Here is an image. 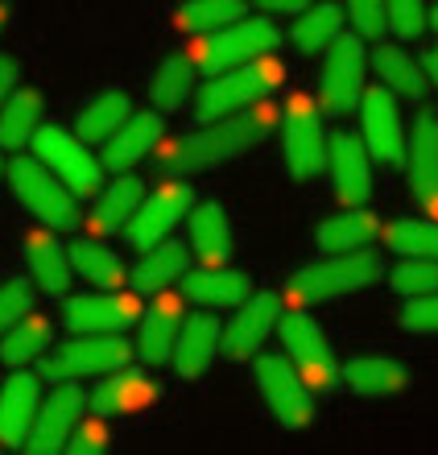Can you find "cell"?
Wrapping results in <instances>:
<instances>
[{"label":"cell","instance_id":"6da1fadb","mask_svg":"<svg viewBox=\"0 0 438 455\" xmlns=\"http://www.w3.org/2000/svg\"><path fill=\"white\" fill-rule=\"evenodd\" d=\"M282 108H273L265 100L249 104V108L240 112H227L219 120H207L199 132H190L182 141H170L162 145L157 141V166L162 170H207V166H219L227 157L244 154L252 145H261L265 137L273 132Z\"/></svg>","mask_w":438,"mask_h":455},{"label":"cell","instance_id":"7a4b0ae2","mask_svg":"<svg viewBox=\"0 0 438 455\" xmlns=\"http://www.w3.org/2000/svg\"><path fill=\"white\" fill-rule=\"evenodd\" d=\"M285 79V67L269 54L261 59H249V62H236L227 71H215L207 75V84L199 87V100H195V116L207 124V120H219L227 112H240L265 100L269 92H277Z\"/></svg>","mask_w":438,"mask_h":455},{"label":"cell","instance_id":"3957f363","mask_svg":"<svg viewBox=\"0 0 438 455\" xmlns=\"http://www.w3.org/2000/svg\"><path fill=\"white\" fill-rule=\"evenodd\" d=\"M29 149L75 199H92L104 187V162L87 149L79 132L62 129V124H37V132L29 137Z\"/></svg>","mask_w":438,"mask_h":455},{"label":"cell","instance_id":"277c9868","mask_svg":"<svg viewBox=\"0 0 438 455\" xmlns=\"http://www.w3.org/2000/svg\"><path fill=\"white\" fill-rule=\"evenodd\" d=\"M282 42L277 25L269 17H252V21H232V25H219L211 34H203V42L190 46L187 59L195 62V71L203 75H215V71H227L236 62H249V59H261V54H273V46Z\"/></svg>","mask_w":438,"mask_h":455},{"label":"cell","instance_id":"5b68a950","mask_svg":"<svg viewBox=\"0 0 438 455\" xmlns=\"http://www.w3.org/2000/svg\"><path fill=\"white\" fill-rule=\"evenodd\" d=\"M4 179H9L12 195L25 212H34L37 220L54 232H67V228L79 224V199H75L67 187H62L54 174H50L37 157H12L4 166Z\"/></svg>","mask_w":438,"mask_h":455},{"label":"cell","instance_id":"8992f818","mask_svg":"<svg viewBox=\"0 0 438 455\" xmlns=\"http://www.w3.org/2000/svg\"><path fill=\"white\" fill-rule=\"evenodd\" d=\"M132 360V344L124 331H104V336H75L67 344L50 347L42 356V372L50 385L54 381H79V377H104Z\"/></svg>","mask_w":438,"mask_h":455},{"label":"cell","instance_id":"52a82bcc","mask_svg":"<svg viewBox=\"0 0 438 455\" xmlns=\"http://www.w3.org/2000/svg\"><path fill=\"white\" fill-rule=\"evenodd\" d=\"M380 277V257H372L368 249H352V252H331L327 261L302 265L290 277V294L298 302H323V299H339L352 290H364Z\"/></svg>","mask_w":438,"mask_h":455},{"label":"cell","instance_id":"ba28073f","mask_svg":"<svg viewBox=\"0 0 438 455\" xmlns=\"http://www.w3.org/2000/svg\"><path fill=\"white\" fill-rule=\"evenodd\" d=\"M282 149L285 166L298 182L319 179L327 166V132H323V112L310 96H290L282 108Z\"/></svg>","mask_w":438,"mask_h":455},{"label":"cell","instance_id":"9c48e42d","mask_svg":"<svg viewBox=\"0 0 438 455\" xmlns=\"http://www.w3.org/2000/svg\"><path fill=\"white\" fill-rule=\"evenodd\" d=\"M87 410V394L84 385L75 381H54V389H50L46 397H42V406H37L34 414V427H29V435H25V451L29 455H54L67 447V439H71L75 422L84 419Z\"/></svg>","mask_w":438,"mask_h":455},{"label":"cell","instance_id":"30bf717a","mask_svg":"<svg viewBox=\"0 0 438 455\" xmlns=\"http://www.w3.org/2000/svg\"><path fill=\"white\" fill-rule=\"evenodd\" d=\"M364 92V42L360 37H335L327 46V62H323L319 79V100L327 116H347L360 104Z\"/></svg>","mask_w":438,"mask_h":455},{"label":"cell","instance_id":"8fae6325","mask_svg":"<svg viewBox=\"0 0 438 455\" xmlns=\"http://www.w3.org/2000/svg\"><path fill=\"white\" fill-rule=\"evenodd\" d=\"M257 385H261L265 402H269L273 419L282 427H310L315 419V397H310V385L302 381V372L282 356H257Z\"/></svg>","mask_w":438,"mask_h":455},{"label":"cell","instance_id":"7c38bea8","mask_svg":"<svg viewBox=\"0 0 438 455\" xmlns=\"http://www.w3.org/2000/svg\"><path fill=\"white\" fill-rule=\"evenodd\" d=\"M277 327H282V344L290 352V360L298 364V372H302V381L310 389H319V394L331 389L339 381V369H335V352L327 344V336L315 327V319H307L302 311H290L277 319Z\"/></svg>","mask_w":438,"mask_h":455},{"label":"cell","instance_id":"4fadbf2b","mask_svg":"<svg viewBox=\"0 0 438 455\" xmlns=\"http://www.w3.org/2000/svg\"><path fill=\"white\" fill-rule=\"evenodd\" d=\"M190 204H195V191H190L187 182H166V187H157V191H145V199L137 204L129 224H124L129 244L137 252H145L149 244L166 240L170 232H174V224H182Z\"/></svg>","mask_w":438,"mask_h":455},{"label":"cell","instance_id":"5bb4252c","mask_svg":"<svg viewBox=\"0 0 438 455\" xmlns=\"http://www.w3.org/2000/svg\"><path fill=\"white\" fill-rule=\"evenodd\" d=\"M141 319V302L124 294V290H95V294H79L67 299L62 307V323L75 336H104V331H129Z\"/></svg>","mask_w":438,"mask_h":455},{"label":"cell","instance_id":"9a60e30c","mask_svg":"<svg viewBox=\"0 0 438 455\" xmlns=\"http://www.w3.org/2000/svg\"><path fill=\"white\" fill-rule=\"evenodd\" d=\"M157 397H162V389H157V381L149 377V372L120 364V369L104 372L100 385L87 394V410H95L100 419H124V414H141V410H149Z\"/></svg>","mask_w":438,"mask_h":455},{"label":"cell","instance_id":"2e32d148","mask_svg":"<svg viewBox=\"0 0 438 455\" xmlns=\"http://www.w3.org/2000/svg\"><path fill=\"white\" fill-rule=\"evenodd\" d=\"M360 120H364V149L385 166L405 162V124L389 87L360 92Z\"/></svg>","mask_w":438,"mask_h":455},{"label":"cell","instance_id":"e0dca14e","mask_svg":"<svg viewBox=\"0 0 438 455\" xmlns=\"http://www.w3.org/2000/svg\"><path fill=\"white\" fill-rule=\"evenodd\" d=\"M282 319V299L277 294H257V299H244L240 311L232 315V323L219 327V352L227 360H249L261 352L265 336Z\"/></svg>","mask_w":438,"mask_h":455},{"label":"cell","instance_id":"ac0fdd59","mask_svg":"<svg viewBox=\"0 0 438 455\" xmlns=\"http://www.w3.org/2000/svg\"><path fill=\"white\" fill-rule=\"evenodd\" d=\"M162 137H166V120H162V112H129V116L120 120L116 129L104 137V154H100V162H104V170L120 174V170L145 162V157L157 149Z\"/></svg>","mask_w":438,"mask_h":455},{"label":"cell","instance_id":"d6986e66","mask_svg":"<svg viewBox=\"0 0 438 455\" xmlns=\"http://www.w3.org/2000/svg\"><path fill=\"white\" fill-rule=\"evenodd\" d=\"M327 166L335 179V195L344 207H364L372 195V170H368V149L355 132H335L327 137Z\"/></svg>","mask_w":438,"mask_h":455},{"label":"cell","instance_id":"ffe728a7","mask_svg":"<svg viewBox=\"0 0 438 455\" xmlns=\"http://www.w3.org/2000/svg\"><path fill=\"white\" fill-rule=\"evenodd\" d=\"M405 162H410L414 199L438 220V112H422L414 120V132L405 141Z\"/></svg>","mask_w":438,"mask_h":455},{"label":"cell","instance_id":"44dd1931","mask_svg":"<svg viewBox=\"0 0 438 455\" xmlns=\"http://www.w3.org/2000/svg\"><path fill=\"white\" fill-rule=\"evenodd\" d=\"M37 406H42V381H37V372L17 369L9 381L0 385V447L17 451L25 443Z\"/></svg>","mask_w":438,"mask_h":455},{"label":"cell","instance_id":"7402d4cb","mask_svg":"<svg viewBox=\"0 0 438 455\" xmlns=\"http://www.w3.org/2000/svg\"><path fill=\"white\" fill-rule=\"evenodd\" d=\"M25 265H29V274H34L37 290L50 294V299H59L71 290V257H67V244H59L54 236V228H37V232H25Z\"/></svg>","mask_w":438,"mask_h":455},{"label":"cell","instance_id":"603a6c76","mask_svg":"<svg viewBox=\"0 0 438 455\" xmlns=\"http://www.w3.org/2000/svg\"><path fill=\"white\" fill-rule=\"evenodd\" d=\"M215 352H219V323H215L211 315H190V319L178 323L174 352H170L178 377H187V381L203 377V372L211 369Z\"/></svg>","mask_w":438,"mask_h":455},{"label":"cell","instance_id":"cb8c5ba5","mask_svg":"<svg viewBox=\"0 0 438 455\" xmlns=\"http://www.w3.org/2000/svg\"><path fill=\"white\" fill-rule=\"evenodd\" d=\"M178 286L199 307H240V302L249 299L252 282H249V274L227 269V265H203V269H187V274L178 277Z\"/></svg>","mask_w":438,"mask_h":455},{"label":"cell","instance_id":"d4e9b609","mask_svg":"<svg viewBox=\"0 0 438 455\" xmlns=\"http://www.w3.org/2000/svg\"><path fill=\"white\" fill-rule=\"evenodd\" d=\"M141 336H137V356L145 364H166L170 352H174V336H178V323H182V302L174 294H162L157 290V299L149 302V311H141Z\"/></svg>","mask_w":438,"mask_h":455},{"label":"cell","instance_id":"484cf974","mask_svg":"<svg viewBox=\"0 0 438 455\" xmlns=\"http://www.w3.org/2000/svg\"><path fill=\"white\" fill-rule=\"evenodd\" d=\"M190 252L203 265H227L232 257V224H227L224 204H190Z\"/></svg>","mask_w":438,"mask_h":455},{"label":"cell","instance_id":"4316f807","mask_svg":"<svg viewBox=\"0 0 438 455\" xmlns=\"http://www.w3.org/2000/svg\"><path fill=\"white\" fill-rule=\"evenodd\" d=\"M190 269V252L182 240H157L141 252V261L132 269V286L141 294H157V290H170L178 277Z\"/></svg>","mask_w":438,"mask_h":455},{"label":"cell","instance_id":"83f0119b","mask_svg":"<svg viewBox=\"0 0 438 455\" xmlns=\"http://www.w3.org/2000/svg\"><path fill=\"white\" fill-rule=\"evenodd\" d=\"M0 360L9 364V369H25L29 360H42L50 352V344H54V323H50L46 315H34L25 311L21 319L12 327H4L0 331Z\"/></svg>","mask_w":438,"mask_h":455},{"label":"cell","instance_id":"f1b7e54d","mask_svg":"<svg viewBox=\"0 0 438 455\" xmlns=\"http://www.w3.org/2000/svg\"><path fill=\"white\" fill-rule=\"evenodd\" d=\"M67 257H71L75 274L84 277V282H92L95 290H120L129 282V265L120 261V252L100 244V240H92V236L75 240L71 249H67Z\"/></svg>","mask_w":438,"mask_h":455},{"label":"cell","instance_id":"f546056e","mask_svg":"<svg viewBox=\"0 0 438 455\" xmlns=\"http://www.w3.org/2000/svg\"><path fill=\"white\" fill-rule=\"evenodd\" d=\"M42 124V92L34 87H12L9 96L0 100V149H25L29 137Z\"/></svg>","mask_w":438,"mask_h":455},{"label":"cell","instance_id":"4dcf8cb0","mask_svg":"<svg viewBox=\"0 0 438 455\" xmlns=\"http://www.w3.org/2000/svg\"><path fill=\"white\" fill-rule=\"evenodd\" d=\"M145 199V182L137 174H120L116 182H108L95 191V207H92V228L95 232H120L129 224V216L137 212V204Z\"/></svg>","mask_w":438,"mask_h":455},{"label":"cell","instance_id":"1f68e13d","mask_svg":"<svg viewBox=\"0 0 438 455\" xmlns=\"http://www.w3.org/2000/svg\"><path fill=\"white\" fill-rule=\"evenodd\" d=\"M380 236V220L372 212L347 207L339 216L323 220L319 224V249L323 252H352V249H368Z\"/></svg>","mask_w":438,"mask_h":455},{"label":"cell","instance_id":"d6a6232c","mask_svg":"<svg viewBox=\"0 0 438 455\" xmlns=\"http://www.w3.org/2000/svg\"><path fill=\"white\" fill-rule=\"evenodd\" d=\"M372 67L380 75V87H389L393 96L422 100L430 92V79L422 71V62H414L402 46H377L372 50Z\"/></svg>","mask_w":438,"mask_h":455},{"label":"cell","instance_id":"836d02e7","mask_svg":"<svg viewBox=\"0 0 438 455\" xmlns=\"http://www.w3.org/2000/svg\"><path fill=\"white\" fill-rule=\"evenodd\" d=\"M344 381L352 385L355 394H368V397H389V394H402L405 389V364L393 356H360L352 360L344 369Z\"/></svg>","mask_w":438,"mask_h":455},{"label":"cell","instance_id":"e575fe53","mask_svg":"<svg viewBox=\"0 0 438 455\" xmlns=\"http://www.w3.org/2000/svg\"><path fill=\"white\" fill-rule=\"evenodd\" d=\"M190 87H195V62L187 54H170V59H162L154 79H149V100H154L157 112H174L182 108Z\"/></svg>","mask_w":438,"mask_h":455},{"label":"cell","instance_id":"d590c367","mask_svg":"<svg viewBox=\"0 0 438 455\" xmlns=\"http://www.w3.org/2000/svg\"><path fill=\"white\" fill-rule=\"evenodd\" d=\"M129 112H132V104H129V96H124V92H104V96L87 100L84 108H79L75 132H79L84 141H104L108 132L116 129Z\"/></svg>","mask_w":438,"mask_h":455},{"label":"cell","instance_id":"8d00e7d4","mask_svg":"<svg viewBox=\"0 0 438 455\" xmlns=\"http://www.w3.org/2000/svg\"><path fill=\"white\" fill-rule=\"evenodd\" d=\"M339 25H344V9L339 4H315L294 21V46L302 54H315V50H327L339 37Z\"/></svg>","mask_w":438,"mask_h":455},{"label":"cell","instance_id":"74e56055","mask_svg":"<svg viewBox=\"0 0 438 455\" xmlns=\"http://www.w3.org/2000/svg\"><path fill=\"white\" fill-rule=\"evenodd\" d=\"M244 0H187L182 9H178V29H187V34H211L219 25H232L244 17Z\"/></svg>","mask_w":438,"mask_h":455},{"label":"cell","instance_id":"f35d334b","mask_svg":"<svg viewBox=\"0 0 438 455\" xmlns=\"http://www.w3.org/2000/svg\"><path fill=\"white\" fill-rule=\"evenodd\" d=\"M385 244L402 257H434L438 261V220H397L385 228Z\"/></svg>","mask_w":438,"mask_h":455},{"label":"cell","instance_id":"ab89813d","mask_svg":"<svg viewBox=\"0 0 438 455\" xmlns=\"http://www.w3.org/2000/svg\"><path fill=\"white\" fill-rule=\"evenodd\" d=\"M389 286L397 294H405V299L438 290V261L434 257H405L397 269H389Z\"/></svg>","mask_w":438,"mask_h":455},{"label":"cell","instance_id":"60d3db41","mask_svg":"<svg viewBox=\"0 0 438 455\" xmlns=\"http://www.w3.org/2000/svg\"><path fill=\"white\" fill-rule=\"evenodd\" d=\"M385 29L397 37H418L426 29V4L422 0H385Z\"/></svg>","mask_w":438,"mask_h":455},{"label":"cell","instance_id":"b9f144b4","mask_svg":"<svg viewBox=\"0 0 438 455\" xmlns=\"http://www.w3.org/2000/svg\"><path fill=\"white\" fill-rule=\"evenodd\" d=\"M402 327L405 331H422V336H438V290L414 294L402 311Z\"/></svg>","mask_w":438,"mask_h":455},{"label":"cell","instance_id":"7bdbcfd3","mask_svg":"<svg viewBox=\"0 0 438 455\" xmlns=\"http://www.w3.org/2000/svg\"><path fill=\"white\" fill-rule=\"evenodd\" d=\"M62 451H71V455H104L108 451V427L100 422V414L95 419H79L75 422V431H71V439H67V447Z\"/></svg>","mask_w":438,"mask_h":455},{"label":"cell","instance_id":"ee69618b","mask_svg":"<svg viewBox=\"0 0 438 455\" xmlns=\"http://www.w3.org/2000/svg\"><path fill=\"white\" fill-rule=\"evenodd\" d=\"M25 311H34V294H29V286H25V282L0 286V331L17 323Z\"/></svg>","mask_w":438,"mask_h":455},{"label":"cell","instance_id":"f6af8a7d","mask_svg":"<svg viewBox=\"0 0 438 455\" xmlns=\"http://www.w3.org/2000/svg\"><path fill=\"white\" fill-rule=\"evenodd\" d=\"M347 17L364 37H380V29H385V0H347Z\"/></svg>","mask_w":438,"mask_h":455},{"label":"cell","instance_id":"bcb514c9","mask_svg":"<svg viewBox=\"0 0 438 455\" xmlns=\"http://www.w3.org/2000/svg\"><path fill=\"white\" fill-rule=\"evenodd\" d=\"M17 79H21V67H17V59H12V54H0V100H4L12 87H17Z\"/></svg>","mask_w":438,"mask_h":455},{"label":"cell","instance_id":"7dc6e473","mask_svg":"<svg viewBox=\"0 0 438 455\" xmlns=\"http://www.w3.org/2000/svg\"><path fill=\"white\" fill-rule=\"evenodd\" d=\"M265 12H302L310 0H257Z\"/></svg>","mask_w":438,"mask_h":455},{"label":"cell","instance_id":"c3c4849f","mask_svg":"<svg viewBox=\"0 0 438 455\" xmlns=\"http://www.w3.org/2000/svg\"><path fill=\"white\" fill-rule=\"evenodd\" d=\"M422 71H426V79L438 87V46L426 50V59H422Z\"/></svg>","mask_w":438,"mask_h":455},{"label":"cell","instance_id":"681fc988","mask_svg":"<svg viewBox=\"0 0 438 455\" xmlns=\"http://www.w3.org/2000/svg\"><path fill=\"white\" fill-rule=\"evenodd\" d=\"M4 21H9V4L0 0V29H4Z\"/></svg>","mask_w":438,"mask_h":455},{"label":"cell","instance_id":"f907efd6","mask_svg":"<svg viewBox=\"0 0 438 455\" xmlns=\"http://www.w3.org/2000/svg\"><path fill=\"white\" fill-rule=\"evenodd\" d=\"M426 21H430V25H434V29H438V4H434V9L426 12Z\"/></svg>","mask_w":438,"mask_h":455},{"label":"cell","instance_id":"816d5d0a","mask_svg":"<svg viewBox=\"0 0 438 455\" xmlns=\"http://www.w3.org/2000/svg\"><path fill=\"white\" fill-rule=\"evenodd\" d=\"M0 179H4V162H0Z\"/></svg>","mask_w":438,"mask_h":455}]
</instances>
